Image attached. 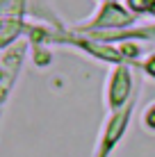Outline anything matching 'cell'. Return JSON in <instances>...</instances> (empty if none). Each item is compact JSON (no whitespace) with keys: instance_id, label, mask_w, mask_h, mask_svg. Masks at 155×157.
<instances>
[{"instance_id":"4","label":"cell","mask_w":155,"mask_h":157,"mask_svg":"<svg viewBox=\"0 0 155 157\" xmlns=\"http://www.w3.org/2000/svg\"><path fill=\"white\" fill-rule=\"evenodd\" d=\"M151 39L155 36V25L153 28H139V30H130V32H119V34L110 36V39ZM100 39H107V36H100Z\"/></svg>"},{"instance_id":"1","label":"cell","mask_w":155,"mask_h":157,"mask_svg":"<svg viewBox=\"0 0 155 157\" xmlns=\"http://www.w3.org/2000/svg\"><path fill=\"white\" fill-rule=\"evenodd\" d=\"M135 102H137V94L132 96V100L128 102L123 109L119 112H112L107 116L103 125V132H100V139H98V148H96V157H110L112 150L116 148V144L121 141L123 132L128 130V123H130V116H132V109H135Z\"/></svg>"},{"instance_id":"8","label":"cell","mask_w":155,"mask_h":157,"mask_svg":"<svg viewBox=\"0 0 155 157\" xmlns=\"http://www.w3.org/2000/svg\"><path fill=\"white\" fill-rule=\"evenodd\" d=\"M105 2H114V0H105Z\"/></svg>"},{"instance_id":"2","label":"cell","mask_w":155,"mask_h":157,"mask_svg":"<svg viewBox=\"0 0 155 157\" xmlns=\"http://www.w3.org/2000/svg\"><path fill=\"white\" fill-rule=\"evenodd\" d=\"M132 73L126 64H116L110 73L107 86H105V102H107L110 114L112 112L123 109L128 102L132 100Z\"/></svg>"},{"instance_id":"5","label":"cell","mask_w":155,"mask_h":157,"mask_svg":"<svg viewBox=\"0 0 155 157\" xmlns=\"http://www.w3.org/2000/svg\"><path fill=\"white\" fill-rule=\"evenodd\" d=\"M141 125L146 130H151V132H155V102H151V105L144 109V116H141Z\"/></svg>"},{"instance_id":"3","label":"cell","mask_w":155,"mask_h":157,"mask_svg":"<svg viewBox=\"0 0 155 157\" xmlns=\"http://www.w3.org/2000/svg\"><path fill=\"white\" fill-rule=\"evenodd\" d=\"M132 21H135V16L128 14L119 2H103L91 25L94 28H126Z\"/></svg>"},{"instance_id":"7","label":"cell","mask_w":155,"mask_h":157,"mask_svg":"<svg viewBox=\"0 0 155 157\" xmlns=\"http://www.w3.org/2000/svg\"><path fill=\"white\" fill-rule=\"evenodd\" d=\"M148 2H151V7H153V12H155V0H148Z\"/></svg>"},{"instance_id":"6","label":"cell","mask_w":155,"mask_h":157,"mask_svg":"<svg viewBox=\"0 0 155 157\" xmlns=\"http://www.w3.org/2000/svg\"><path fill=\"white\" fill-rule=\"evenodd\" d=\"M141 68H144V73H146L148 78H155V55H151V57L144 59Z\"/></svg>"}]
</instances>
